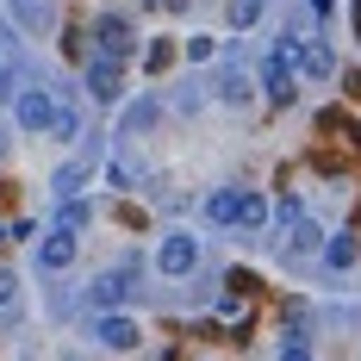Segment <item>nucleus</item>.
Instances as JSON below:
<instances>
[{
	"label": "nucleus",
	"mask_w": 361,
	"mask_h": 361,
	"mask_svg": "<svg viewBox=\"0 0 361 361\" xmlns=\"http://www.w3.org/2000/svg\"><path fill=\"white\" fill-rule=\"evenodd\" d=\"M100 343H106V349H137V318L106 312V318H100Z\"/></svg>",
	"instance_id": "6"
},
{
	"label": "nucleus",
	"mask_w": 361,
	"mask_h": 361,
	"mask_svg": "<svg viewBox=\"0 0 361 361\" xmlns=\"http://www.w3.org/2000/svg\"><path fill=\"white\" fill-rule=\"evenodd\" d=\"M293 63H299V75H312V81H330V75H336V50L312 37V44H299V56H293Z\"/></svg>",
	"instance_id": "5"
},
{
	"label": "nucleus",
	"mask_w": 361,
	"mask_h": 361,
	"mask_svg": "<svg viewBox=\"0 0 361 361\" xmlns=\"http://www.w3.org/2000/svg\"><path fill=\"white\" fill-rule=\"evenodd\" d=\"M144 125H156V106H149V100H137V106L125 112V131H144Z\"/></svg>",
	"instance_id": "20"
},
{
	"label": "nucleus",
	"mask_w": 361,
	"mask_h": 361,
	"mask_svg": "<svg viewBox=\"0 0 361 361\" xmlns=\"http://www.w3.org/2000/svg\"><path fill=\"white\" fill-rule=\"evenodd\" d=\"M125 299H131V274H100V281H94V305H100V312L125 305Z\"/></svg>",
	"instance_id": "8"
},
{
	"label": "nucleus",
	"mask_w": 361,
	"mask_h": 361,
	"mask_svg": "<svg viewBox=\"0 0 361 361\" xmlns=\"http://www.w3.org/2000/svg\"><path fill=\"white\" fill-rule=\"evenodd\" d=\"M156 268H162L169 281L193 274V268H200V243H193L187 231H169V237H162V250H156Z\"/></svg>",
	"instance_id": "2"
},
{
	"label": "nucleus",
	"mask_w": 361,
	"mask_h": 361,
	"mask_svg": "<svg viewBox=\"0 0 361 361\" xmlns=\"http://www.w3.org/2000/svg\"><path fill=\"white\" fill-rule=\"evenodd\" d=\"M6 100H19V87H13V69H0V106Z\"/></svg>",
	"instance_id": "21"
},
{
	"label": "nucleus",
	"mask_w": 361,
	"mask_h": 361,
	"mask_svg": "<svg viewBox=\"0 0 361 361\" xmlns=\"http://www.w3.org/2000/svg\"><path fill=\"white\" fill-rule=\"evenodd\" d=\"M268 94H274L281 106L299 94V87H293V63H287V56H274V63H268Z\"/></svg>",
	"instance_id": "12"
},
{
	"label": "nucleus",
	"mask_w": 361,
	"mask_h": 361,
	"mask_svg": "<svg viewBox=\"0 0 361 361\" xmlns=\"http://www.w3.org/2000/svg\"><path fill=\"white\" fill-rule=\"evenodd\" d=\"M50 137H63V144H75V137H81V118H75L63 100H56V118H50Z\"/></svg>",
	"instance_id": "17"
},
{
	"label": "nucleus",
	"mask_w": 361,
	"mask_h": 361,
	"mask_svg": "<svg viewBox=\"0 0 361 361\" xmlns=\"http://www.w3.org/2000/svg\"><path fill=\"white\" fill-rule=\"evenodd\" d=\"M224 19H231L237 32H250L255 19H262V0H231V6H224Z\"/></svg>",
	"instance_id": "16"
},
{
	"label": "nucleus",
	"mask_w": 361,
	"mask_h": 361,
	"mask_svg": "<svg viewBox=\"0 0 361 361\" xmlns=\"http://www.w3.org/2000/svg\"><path fill=\"white\" fill-rule=\"evenodd\" d=\"M287 250H293V255H312V250H324V231H318L312 218H299V224H293V237H287Z\"/></svg>",
	"instance_id": "13"
},
{
	"label": "nucleus",
	"mask_w": 361,
	"mask_h": 361,
	"mask_svg": "<svg viewBox=\"0 0 361 361\" xmlns=\"http://www.w3.org/2000/svg\"><path fill=\"white\" fill-rule=\"evenodd\" d=\"M268 212H274V206H268L262 193H243V206H237V224H243V231H262V224H268Z\"/></svg>",
	"instance_id": "14"
},
{
	"label": "nucleus",
	"mask_w": 361,
	"mask_h": 361,
	"mask_svg": "<svg viewBox=\"0 0 361 361\" xmlns=\"http://www.w3.org/2000/svg\"><path fill=\"white\" fill-rule=\"evenodd\" d=\"M37 262H44V268H69V262H75V237L63 231V224H56V231L37 243Z\"/></svg>",
	"instance_id": "7"
},
{
	"label": "nucleus",
	"mask_w": 361,
	"mask_h": 361,
	"mask_svg": "<svg viewBox=\"0 0 361 361\" xmlns=\"http://www.w3.org/2000/svg\"><path fill=\"white\" fill-rule=\"evenodd\" d=\"M212 56H218V44H212V37H200V32L187 37V63H212Z\"/></svg>",
	"instance_id": "18"
},
{
	"label": "nucleus",
	"mask_w": 361,
	"mask_h": 361,
	"mask_svg": "<svg viewBox=\"0 0 361 361\" xmlns=\"http://www.w3.org/2000/svg\"><path fill=\"white\" fill-rule=\"evenodd\" d=\"M281 361H312V355H305V349H299V343H293V349H287V355H281Z\"/></svg>",
	"instance_id": "22"
},
{
	"label": "nucleus",
	"mask_w": 361,
	"mask_h": 361,
	"mask_svg": "<svg viewBox=\"0 0 361 361\" xmlns=\"http://www.w3.org/2000/svg\"><path fill=\"white\" fill-rule=\"evenodd\" d=\"M13 112H19V125H25V131H50V118H56V100H50L44 87H25V94L13 100Z\"/></svg>",
	"instance_id": "4"
},
{
	"label": "nucleus",
	"mask_w": 361,
	"mask_h": 361,
	"mask_svg": "<svg viewBox=\"0 0 361 361\" xmlns=\"http://www.w3.org/2000/svg\"><path fill=\"white\" fill-rule=\"evenodd\" d=\"M0 237H13V231H0Z\"/></svg>",
	"instance_id": "24"
},
{
	"label": "nucleus",
	"mask_w": 361,
	"mask_h": 361,
	"mask_svg": "<svg viewBox=\"0 0 361 361\" xmlns=\"http://www.w3.org/2000/svg\"><path fill=\"white\" fill-rule=\"evenodd\" d=\"M355 255H361V243L349 237V231H336V237H324V262L343 274V268H355Z\"/></svg>",
	"instance_id": "9"
},
{
	"label": "nucleus",
	"mask_w": 361,
	"mask_h": 361,
	"mask_svg": "<svg viewBox=\"0 0 361 361\" xmlns=\"http://www.w3.org/2000/svg\"><path fill=\"white\" fill-rule=\"evenodd\" d=\"M237 206H243V193H237V187H218L212 200H206V218H212V224H237Z\"/></svg>",
	"instance_id": "10"
},
{
	"label": "nucleus",
	"mask_w": 361,
	"mask_h": 361,
	"mask_svg": "<svg viewBox=\"0 0 361 361\" xmlns=\"http://www.w3.org/2000/svg\"><path fill=\"white\" fill-rule=\"evenodd\" d=\"M169 6H187V0H169Z\"/></svg>",
	"instance_id": "23"
},
{
	"label": "nucleus",
	"mask_w": 361,
	"mask_h": 361,
	"mask_svg": "<svg viewBox=\"0 0 361 361\" xmlns=\"http://www.w3.org/2000/svg\"><path fill=\"white\" fill-rule=\"evenodd\" d=\"M87 175H94V162H69V169H56V175H50V187H56L63 200H75V193L87 187Z\"/></svg>",
	"instance_id": "11"
},
{
	"label": "nucleus",
	"mask_w": 361,
	"mask_h": 361,
	"mask_svg": "<svg viewBox=\"0 0 361 361\" xmlns=\"http://www.w3.org/2000/svg\"><path fill=\"white\" fill-rule=\"evenodd\" d=\"M13 305H19V274L0 268V312H13Z\"/></svg>",
	"instance_id": "19"
},
{
	"label": "nucleus",
	"mask_w": 361,
	"mask_h": 361,
	"mask_svg": "<svg viewBox=\"0 0 361 361\" xmlns=\"http://www.w3.org/2000/svg\"><path fill=\"white\" fill-rule=\"evenodd\" d=\"M131 19H118V13H100L94 19V50H106V56H131Z\"/></svg>",
	"instance_id": "3"
},
{
	"label": "nucleus",
	"mask_w": 361,
	"mask_h": 361,
	"mask_svg": "<svg viewBox=\"0 0 361 361\" xmlns=\"http://www.w3.org/2000/svg\"><path fill=\"white\" fill-rule=\"evenodd\" d=\"M218 94H224L231 106H243V100H250V94H255V81H250V75H243V69H231V75H224V87H218Z\"/></svg>",
	"instance_id": "15"
},
{
	"label": "nucleus",
	"mask_w": 361,
	"mask_h": 361,
	"mask_svg": "<svg viewBox=\"0 0 361 361\" xmlns=\"http://www.w3.org/2000/svg\"><path fill=\"white\" fill-rule=\"evenodd\" d=\"M81 87H87L100 106H112V100L125 94V56H106V50H94V63H87V75H81Z\"/></svg>",
	"instance_id": "1"
}]
</instances>
